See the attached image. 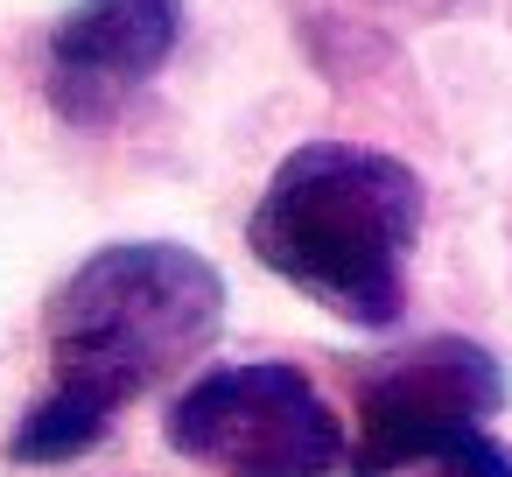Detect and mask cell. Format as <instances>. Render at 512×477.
<instances>
[{"label":"cell","instance_id":"obj_3","mask_svg":"<svg viewBox=\"0 0 512 477\" xmlns=\"http://www.w3.org/2000/svg\"><path fill=\"white\" fill-rule=\"evenodd\" d=\"M162 435L211 477H323L344 463V421L323 386L288 358H246L190 379Z\"/></svg>","mask_w":512,"mask_h":477},{"label":"cell","instance_id":"obj_7","mask_svg":"<svg viewBox=\"0 0 512 477\" xmlns=\"http://www.w3.org/2000/svg\"><path fill=\"white\" fill-rule=\"evenodd\" d=\"M386 15H407V22H442V15H463L470 0H372Z\"/></svg>","mask_w":512,"mask_h":477},{"label":"cell","instance_id":"obj_6","mask_svg":"<svg viewBox=\"0 0 512 477\" xmlns=\"http://www.w3.org/2000/svg\"><path fill=\"white\" fill-rule=\"evenodd\" d=\"M106 435H113L106 407H92V400H78L64 386H43V400L8 428V456L29 463V470H50V463H71V456L99 449Z\"/></svg>","mask_w":512,"mask_h":477},{"label":"cell","instance_id":"obj_5","mask_svg":"<svg viewBox=\"0 0 512 477\" xmlns=\"http://www.w3.org/2000/svg\"><path fill=\"white\" fill-rule=\"evenodd\" d=\"M183 43V0H78L43 43V99L64 127H106Z\"/></svg>","mask_w":512,"mask_h":477},{"label":"cell","instance_id":"obj_4","mask_svg":"<svg viewBox=\"0 0 512 477\" xmlns=\"http://www.w3.org/2000/svg\"><path fill=\"white\" fill-rule=\"evenodd\" d=\"M512 379L491 344L477 337H421L393 358L358 372V477H407L428 449H442L463 428H484L505 407Z\"/></svg>","mask_w":512,"mask_h":477},{"label":"cell","instance_id":"obj_2","mask_svg":"<svg viewBox=\"0 0 512 477\" xmlns=\"http://www.w3.org/2000/svg\"><path fill=\"white\" fill-rule=\"evenodd\" d=\"M225 323V274L176 239H120L78 260L50 309V386L106 407L113 421L169 386L190 358L218 344Z\"/></svg>","mask_w":512,"mask_h":477},{"label":"cell","instance_id":"obj_1","mask_svg":"<svg viewBox=\"0 0 512 477\" xmlns=\"http://www.w3.org/2000/svg\"><path fill=\"white\" fill-rule=\"evenodd\" d=\"M421 176L365 141H302L267 176L246 246L351 330H386L407 309V253L421 239Z\"/></svg>","mask_w":512,"mask_h":477}]
</instances>
